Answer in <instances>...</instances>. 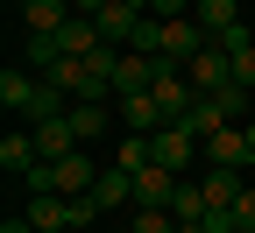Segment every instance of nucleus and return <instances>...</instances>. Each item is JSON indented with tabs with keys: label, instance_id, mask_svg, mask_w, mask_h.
<instances>
[{
	"label": "nucleus",
	"instance_id": "20e7f679",
	"mask_svg": "<svg viewBox=\"0 0 255 233\" xmlns=\"http://www.w3.org/2000/svg\"><path fill=\"white\" fill-rule=\"evenodd\" d=\"M28 226H36V233H71L78 226V212H71V198H64V191H50V198H28V212H21Z\"/></svg>",
	"mask_w": 255,
	"mask_h": 233
},
{
	"label": "nucleus",
	"instance_id": "dca6fc26",
	"mask_svg": "<svg viewBox=\"0 0 255 233\" xmlns=\"http://www.w3.org/2000/svg\"><path fill=\"white\" fill-rule=\"evenodd\" d=\"M234 85L255 92V50H234Z\"/></svg>",
	"mask_w": 255,
	"mask_h": 233
},
{
	"label": "nucleus",
	"instance_id": "1a4fd4ad",
	"mask_svg": "<svg viewBox=\"0 0 255 233\" xmlns=\"http://www.w3.org/2000/svg\"><path fill=\"white\" fill-rule=\"evenodd\" d=\"M191 14L206 36H227V28H241V0H191Z\"/></svg>",
	"mask_w": 255,
	"mask_h": 233
},
{
	"label": "nucleus",
	"instance_id": "412c9836",
	"mask_svg": "<svg viewBox=\"0 0 255 233\" xmlns=\"http://www.w3.org/2000/svg\"><path fill=\"white\" fill-rule=\"evenodd\" d=\"M241 127H248V149H255V120H241Z\"/></svg>",
	"mask_w": 255,
	"mask_h": 233
},
{
	"label": "nucleus",
	"instance_id": "9d476101",
	"mask_svg": "<svg viewBox=\"0 0 255 233\" xmlns=\"http://www.w3.org/2000/svg\"><path fill=\"white\" fill-rule=\"evenodd\" d=\"M36 162H43L36 135H7V142H0V170H7V177H28V170H36Z\"/></svg>",
	"mask_w": 255,
	"mask_h": 233
},
{
	"label": "nucleus",
	"instance_id": "f3484780",
	"mask_svg": "<svg viewBox=\"0 0 255 233\" xmlns=\"http://www.w3.org/2000/svg\"><path fill=\"white\" fill-rule=\"evenodd\" d=\"M234 226H241V233H255V191H241V198H234Z\"/></svg>",
	"mask_w": 255,
	"mask_h": 233
},
{
	"label": "nucleus",
	"instance_id": "aec40b11",
	"mask_svg": "<svg viewBox=\"0 0 255 233\" xmlns=\"http://www.w3.org/2000/svg\"><path fill=\"white\" fill-rule=\"evenodd\" d=\"M0 233H36V226H28V219H7V226H0Z\"/></svg>",
	"mask_w": 255,
	"mask_h": 233
},
{
	"label": "nucleus",
	"instance_id": "f257e3e1",
	"mask_svg": "<svg viewBox=\"0 0 255 233\" xmlns=\"http://www.w3.org/2000/svg\"><path fill=\"white\" fill-rule=\"evenodd\" d=\"M156 142V162H163L170 177H191V162H206V142L191 135V127H163V135H149Z\"/></svg>",
	"mask_w": 255,
	"mask_h": 233
},
{
	"label": "nucleus",
	"instance_id": "4be33fe9",
	"mask_svg": "<svg viewBox=\"0 0 255 233\" xmlns=\"http://www.w3.org/2000/svg\"><path fill=\"white\" fill-rule=\"evenodd\" d=\"M234 233H241V226H234Z\"/></svg>",
	"mask_w": 255,
	"mask_h": 233
},
{
	"label": "nucleus",
	"instance_id": "4468645a",
	"mask_svg": "<svg viewBox=\"0 0 255 233\" xmlns=\"http://www.w3.org/2000/svg\"><path fill=\"white\" fill-rule=\"evenodd\" d=\"M128 233H177V212H163V205H135V212H128Z\"/></svg>",
	"mask_w": 255,
	"mask_h": 233
},
{
	"label": "nucleus",
	"instance_id": "6e6552de",
	"mask_svg": "<svg viewBox=\"0 0 255 233\" xmlns=\"http://www.w3.org/2000/svg\"><path fill=\"white\" fill-rule=\"evenodd\" d=\"M21 21H28V36H50L71 21V0H21Z\"/></svg>",
	"mask_w": 255,
	"mask_h": 233
},
{
	"label": "nucleus",
	"instance_id": "f03ea898",
	"mask_svg": "<svg viewBox=\"0 0 255 233\" xmlns=\"http://www.w3.org/2000/svg\"><path fill=\"white\" fill-rule=\"evenodd\" d=\"M184 78L199 85V99H206V92H220V85H234V57H227V50L213 43V50H199V57L184 64Z\"/></svg>",
	"mask_w": 255,
	"mask_h": 233
},
{
	"label": "nucleus",
	"instance_id": "423d86ee",
	"mask_svg": "<svg viewBox=\"0 0 255 233\" xmlns=\"http://www.w3.org/2000/svg\"><path fill=\"white\" fill-rule=\"evenodd\" d=\"M199 191H206V212H234V198H241V170H199Z\"/></svg>",
	"mask_w": 255,
	"mask_h": 233
},
{
	"label": "nucleus",
	"instance_id": "7ed1b4c3",
	"mask_svg": "<svg viewBox=\"0 0 255 233\" xmlns=\"http://www.w3.org/2000/svg\"><path fill=\"white\" fill-rule=\"evenodd\" d=\"M255 149H248V127H220V135L206 142V170H248Z\"/></svg>",
	"mask_w": 255,
	"mask_h": 233
},
{
	"label": "nucleus",
	"instance_id": "0eeeda50",
	"mask_svg": "<svg viewBox=\"0 0 255 233\" xmlns=\"http://www.w3.org/2000/svg\"><path fill=\"white\" fill-rule=\"evenodd\" d=\"M43 149V162H64V155H78V135H71V120H43V127H28Z\"/></svg>",
	"mask_w": 255,
	"mask_h": 233
},
{
	"label": "nucleus",
	"instance_id": "39448f33",
	"mask_svg": "<svg viewBox=\"0 0 255 233\" xmlns=\"http://www.w3.org/2000/svg\"><path fill=\"white\" fill-rule=\"evenodd\" d=\"M177 184H184V177H170L163 162H149V170H135V205H163V212H170Z\"/></svg>",
	"mask_w": 255,
	"mask_h": 233
},
{
	"label": "nucleus",
	"instance_id": "2eb2a0df",
	"mask_svg": "<svg viewBox=\"0 0 255 233\" xmlns=\"http://www.w3.org/2000/svg\"><path fill=\"white\" fill-rule=\"evenodd\" d=\"M206 99L220 106V120H227V127H234V120H248V85H220V92H206Z\"/></svg>",
	"mask_w": 255,
	"mask_h": 233
},
{
	"label": "nucleus",
	"instance_id": "ddd939ff",
	"mask_svg": "<svg viewBox=\"0 0 255 233\" xmlns=\"http://www.w3.org/2000/svg\"><path fill=\"white\" fill-rule=\"evenodd\" d=\"M0 106H7V113H28V106H36V78L7 64V71H0Z\"/></svg>",
	"mask_w": 255,
	"mask_h": 233
},
{
	"label": "nucleus",
	"instance_id": "9b49d317",
	"mask_svg": "<svg viewBox=\"0 0 255 233\" xmlns=\"http://www.w3.org/2000/svg\"><path fill=\"white\" fill-rule=\"evenodd\" d=\"M92 205H100V212L135 205V177H128V170H100V184H92Z\"/></svg>",
	"mask_w": 255,
	"mask_h": 233
},
{
	"label": "nucleus",
	"instance_id": "6ab92c4d",
	"mask_svg": "<svg viewBox=\"0 0 255 233\" xmlns=\"http://www.w3.org/2000/svg\"><path fill=\"white\" fill-rule=\"evenodd\" d=\"M100 7H114V0H71V14H85V21L100 14Z\"/></svg>",
	"mask_w": 255,
	"mask_h": 233
},
{
	"label": "nucleus",
	"instance_id": "a211bd4d",
	"mask_svg": "<svg viewBox=\"0 0 255 233\" xmlns=\"http://www.w3.org/2000/svg\"><path fill=\"white\" fill-rule=\"evenodd\" d=\"M149 14L156 21H177V14H191V0H149Z\"/></svg>",
	"mask_w": 255,
	"mask_h": 233
},
{
	"label": "nucleus",
	"instance_id": "f8f14e48",
	"mask_svg": "<svg viewBox=\"0 0 255 233\" xmlns=\"http://www.w3.org/2000/svg\"><path fill=\"white\" fill-rule=\"evenodd\" d=\"M64 120H71V135H78V149H85V142H100L107 127H114V113H107V106H92V99H78V106L64 113Z\"/></svg>",
	"mask_w": 255,
	"mask_h": 233
}]
</instances>
